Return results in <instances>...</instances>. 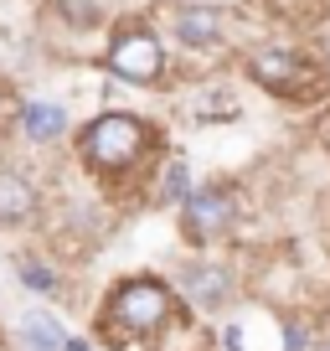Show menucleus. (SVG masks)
<instances>
[{
	"label": "nucleus",
	"mask_w": 330,
	"mask_h": 351,
	"mask_svg": "<svg viewBox=\"0 0 330 351\" xmlns=\"http://www.w3.org/2000/svg\"><path fill=\"white\" fill-rule=\"evenodd\" d=\"M155 145H160L155 124L140 119V114H129V109H103L73 134V155L93 181H129V176H144Z\"/></svg>",
	"instance_id": "1"
},
{
	"label": "nucleus",
	"mask_w": 330,
	"mask_h": 351,
	"mask_svg": "<svg viewBox=\"0 0 330 351\" xmlns=\"http://www.w3.org/2000/svg\"><path fill=\"white\" fill-rule=\"evenodd\" d=\"M181 310V295L160 274H124L99 305V330H124V336L165 341L170 320Z\"/></svg>",
	"instance_id": "2"
},
{
	"label": "nucleus",
	"mask_w": 330,
	"mask_h": 351,
	"mask_svg": "<svg viewBox=\"0 0 330 351\" xmlns=\"http://www.w3.org/2000/svg\"><path fill=\"white\" fill-rule=\"evenodd\" d=\"M103 73L124 88H140V93H160L170 83V47L155 32V21L144 16H124L114 21L109 42H103Z\"/></svg>",
	"instance_id": "3"
},
{
	"label": "nucleus",
	"mask_w": 330,
	"mask_h": 351,
	"mask_svg": "<svg viewBox=\"0 0 330 351\" xmlns=\"http://www.w3.org/2000/svg\"><path fill=\"white\" fill-rule=\"evenodd\" d=\"M242 73L274 99H320L330 88V73L320 67V57H309V47L299 42H253L242 52Z\"/></svg>",
	"instance_id": "4"
},
{
	"label": "nucleus",
	"mask_w": 330,
	"mask_h": 351,
	"mask_svg": "<svg viewBox=\"0 0 330 351\" xmlns=\"http://www.w3.org/2000/svg\"><path fill=\"white\" fill-rule=\"evenodd\" d=\"M176 217H181V238L201 253V248H217L222 238H232L238 222L248 217V207H242V191L232 181H207V186H191V197L181 202Z\"/></svg>",
	"instance_id": "5"
},
{
	"label": "nucleus",
	"mask_w": 330,
	"mask_h": 351,
	"mask_svg": "<svg viewBox=\"0 0 330 351\" xmlns=\"http://www.w3.org/2000/svg\"><path fill=\"white\" fill-rule=\"evenodd\" d=\"M170 285H176L181 305H191L196 315H227L232 305L242 300V285H238V269L222 258H212L207 248L191 253V258L176 263V274H170Z\"/></svg>",
	"instance_id": "6"
},
{
	"label": "nucleus",
	"mask_w": 330,
	"mask_h": 351,
	"mask_svg": "<svg viewBox=\"0 0 330 351\" xmlns=\"http://www.w3.org/2000/svg\"><path fill=\"white\" fill-rule=\"evenodd\" d=\"M227 26H232L227 5H207V0H181L165 16V32H170V42L181 52H222L227 47Z\"/></svg>",
	"instance_id": "7"
},
{
	"label": "nucleus",
	"mask_w": 330,
	"mask_h": 351,
	"mask_svg": "<svg viewBox=\"0 0 330 351\" xmlns=\"http://www.w3.org/2000/svg\"><path fill=\"white\" fill-rule=\"evenodd\" d=\"M42 207H47V197H42V186H36V176L26 171V165H16V160H0V228L5 232L31 228V222L42 217Z\"/></svg>",
	"instance_id": "8"
},
{
	"label": "nucleus",
	"mask_w": 330,
	"mask_h": 351,
	"mask_svg": "<svg viewBox=\"0 0 330 351\" xmlns=\"http://www.w3.org/2000/svg\"><path fill=\"white\" fill-rule=\"evenodd\" d=\"M16 130H21L26 145L52 150V145L73 140V114H67V104H57V99H26L21 109H16Z\"/></svg>",
	"instance_id": "9"
},
{
	"label": "nucleus",
	"mask_w": 330,
	"mask_h": 351,
	"mask_svg": "<svg viewBox=\"0 0 330 351\" xmlns=\"http://www.w3.org/2000/svg\"><path fill=\"white\" fill-rule=\"evenodd\" d=\"M62 341H67V326L42 305H31L16 320V346L21 351H62Z\"/></svg>",
	"instance_id": "10"
},
{
	"label": "nucleus",
	"mask_w": 330,
	"mask_h": 351,
	"mask_svg": "<svg viewBox=\"0 0 330 351\" xmlns=\"http://www.w3.org/2000/svg\"><path fill=\"white\" fill-rule=\"evenodd\" d=\"M191 186H196V181H191V165L181 160H160L155 165V186H150V202L155 207H181V202L191 197Z\"/></svg>",
	"instance_id": "11"
},
{
	"label": "nucleus",
	"mask_w": 330,
	"mask_h": 351,
	"mask_svg": "<svg viewBox=\"0 0 330 351\" xmlns=\"http://www.w3.org/2000/svg\"><path fill=\"white\" fill-rule=\"evenodd\" d=\"M16 279L26 285V295H42V300L62 295V274H57V263H47L42 253H16Z\"/></svg>",
	"instance_id": "12"
},
{
	"label": "nucleus",
	"mask_w": 330,
	"mask_h": 351,
	"mask_svg": "<svg viewBox=\"0 0 330 351\" xmlns=\"http://www.w3.org/2000/svg\"><path fill=\"white\" fill-rule=\"evenodd\" d=\"M191 114H196L201 124H222V119H238V114H242V99H238V93H232V88L212 83V88H201V93H196V104H191Z\"/></svg>",
	"instance_id": "13"
},
{
	"label": "nucleus",
	"mask_w": 330,
	"mask_h": 351,
	"mask_svg": "<svg viewBox=\"0 0 330 351\" xmlns=\"http://www.w3.org/2000/svg\"><path fill=\"white\" fill-rule=\"evenodd\" d=\"M315 336H320V330L309 326L305 315H284V326H279V351H309Z\"/></svg>",
	"instance_id": "14"
},
{
	"label": "nucleus",
	"mask_w": 330,
	"mask_h": 351,
	"mask_svg": "<svg viewBox=\"0 0 330 351\" xmlns=\"http://www.w3.org/2000/svg\"><path fill=\"white\" fill-rule=\"evenodd\" d=\"M222 351H248V341H242V326H227V330H222Z\"/></svg>",
	"instance_id": "15"
},
{
	"label": "nucleus",
	"mask_w": 330,
	"mask_h": 351,
	"mask_svg": "<svg viewBox=\"0 0 330 351\" xmlns=\"http://www.w3.org/2000/svg\"><path fill=\"white\" fill-rule=\"evenodd\" d=\"M62 351H93V341H88V336H73V330H67V341H62Z\"/></svg>",
	"instance_id": "16"
}]
</instances>
